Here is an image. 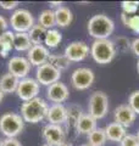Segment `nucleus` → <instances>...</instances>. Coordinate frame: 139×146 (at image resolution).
<instances>
[{"mask_svg": "<svg viewBox=\"0 0 139 146\" xmlns=\"http://www.w3.org/2000/svg\"><path fill=\"white\" fill-rule=\"evenodd\" d=\"M90 55L96 63H100V65L110 63L116 55L115 43L109 39L94 40L90 48Z\"/></svg>", "mask_w": 139, "mask_h": 146, "instance_id": "7ed1b4c3", "label": "nucleus"}, {"mask_svg": "<svg viewBox=\"0 0 139 146\" xmlns=\"http://www.w3.org/2000/svg\"><path fill=\"white\" fill-rule=\"evenodd\" d=\"M43 146H51V145H48V144H45V145H43Z\"/></svg>", "mask_w": 139, "mask_h": 146, "instance_id": "a18cd8bd", "label": "nucleus"}, {"mask_svg": "<svg viewBox=\"0 0 139 146\" xmlns=\"http://www.w3.org/2000/svg\"><path fill=\"white\" fill-rule=\"evenodd\" d=\"M54 13H55V22H56V26L65 28V27L71 25V22L73 20V15H72V11L70 10L68 7L60 6L54 11Z\"/></svg>", "mask_w": 139, "mask_h": 146, "instance_id": "aec40b11", "label": "nucleus"}, {"mask_svg": "<svg viewBox=\"0 0 139 146\" xmlns=\"http://www.w3.org/2000/svg\"><path fill=\"white\" fill-rule=\"evenodd\" d=\"M60 146H72L71 144H66V143H65V144H62V145H60Z\"/></svg>", "mask_w": 139, "mask_h": 146, "instance_id": "ea45409f", "label": "nucleus"}, {"mask_svg": "<svg viewBox=\"0 0 139 146\" xmlns=\"http://www.w3.org/2000/svg\"><path fill=\"white\" fill-rule=\"evenodd\" d=\"M95 129H96V119L93 118L89 113H88V115H83L76 124V130H77V133H80V134L89 135L92 131Z\"/></svg>", "mask_w": 139, "mask_h": 146, "instance_id": "a211bd4d", "label": "nucleus"}, {"mask_svg": "<svg viewBox=\"0 0 139 146\" xmlns=\"http://www.w3.org/2000/svg\"><path fill=\"white\" fill-rule=\"evenodd\" d=\"M46 119L49 121L50 124L62 125L67 121V108L62 104H54L53 106L49 107Z\"/></svg>", "mask_w": 139, "mask_h": 146, "instance_id": "dca6fc26", "label": "nucleus"}, {"mask_svg": "<svg viewBox=\"0 0 139 146\" xmlns=\"http://www.w3.org/2000/svg\"><path fill=\"white\" fill-rule=\"evenodd\" d=\"M27 52H28L27 54V60L29 61L31 66H37V67H39L48 62L49 56H50L48 48L44 46L43 44L33 45Z\"/></svg>", "mask_w": 139, "mask_h": 146, "instance_id": "ddd939ff", "label": "nucleus"}, {"mask_svg": "<svg viewBox=\"0 0 139 146\" xmlns=\"http://www.w3.org/2000/svg\"><path fill=\"white\" fill-rule=\"evenodd\" d=\"M50 6H53V7H60V6H62V3L61 1H51L50 3Z\"/></svg>", "mask_w": 139, "mask_h": 146, "instance_id": "4c0bfd02", "label": "nucleus"}, {"mask_svg": "<svg viewBox=\"0 0 139 146\" xmlns=\"http://www.w3.org/2000/svg\"><path fill=\"white\" fill-rule=\"evenodd\" d=\"M33 46L28 33H15L13 36V48L17 51H28Z\"/></svg>", "mask_w": 139, "mask_h": 146, "instance_id": "4be33fe9", "label": "nucleus"}, {"mask_svg": "<svg viewBox=\"0 0 139 146\" xmlns=\"http://www.w3.org/2000/svg\"><path fill=\"white\" fill-rule=\"evenodd\" d=\"M61 40H62V35L59 31L54 28L46 31V35L44 39V44L46 45V48H50V49L57 48L59 44L61 43Z\"/></svg>", "mask_w": 139, "mask_h": 146, "instance_id": "a878e982", "label": "nucleus"}, {"mask_svg": "<svg viewBox=\"0 0 139 146\" xmlns=\"http://www.w3.org/2000/svg\"><path fill=\"white\" fill-rule=\"evenodd\" d=\"M18 5V1H0V7L4 10H13Z\"/></svg>", "mask_w": 139, "mask_h": 146, "instance_id": "72a5a7b5", "label": "nucleus"}, {"mask_svg": "<svg viewBox=\"0 0 139 146\" xmlns=\"http://www.w3.org/2000/svg\"><path fill=\"white\" fill-rule=\"evenodd\" d=\"M3 146H22L16 138H6L3 140Z\"/></svg>", "mask_w": 139, "mask_h": 146, "instance_id": "f704fd0d", "label": "nucleus"}, {"mask_svg": "<svg viewBox=\"0 0 139 146\" xmlns=\"http://www.w3.org/2000/svg\"><path fill=\"white\" fill-rule=\"evenodd\" d=\"M38 21H39V25L41 27L48 31V29H53L54 26H56V22H55V13L53 10H43L40 12V15L38 17Z\"/></svg>", "mask_w": 139, "mask_h": 146, "instance_id": "b1692460", "label": "nucleus"}, {"mask_svg": "<svg viewBox=\"0 0 139 146\" xmlns=\"http://www.w3.org/2000/svg\"><path fill=\"white\" fill-rule=\"evenodd\" d=\"M7 27H9V23H7L6 18L0 15V34H3L4 32H6Z\"/></svg>", "mask_w": 139, "mask_h": 146, "instance_id": "c9c22d12", "label": "nucleus"}, {"mask_svg": "<svg viewBox=\"0 0 139 146\" xmlns=\"http://www.w3.org/2000/svg\"><path fill=\"white\" fill-rule=\"evenodd\" d=\"M116 43H117L118 49L121 50V51H126V50H128L129 48H131V43L128 42L127 38H123V36H120V38H117Z\"/></svg>", "mask_w": 139, "mask_h": 146, "instance_id": "473e14b6", "label": "nucleus"}, {"mask_svg": "<svg viewBox=\"0 0 139 146\" xmlns=\"http://www.w3.org/2000/svg\"><path fill=\"white\" fill-rule=\"evenodd\" d=\"M43 138L45 139L46 144L51 146H60L65 144V130L61 125L56 124H46L43 128Z\"/></svg>", "mask_w": 139, "mask_h": 146, "instance_id": "9b49d317", "label": "nucleus"}, {"mask_svg": "<svg viewBox=\"0 0 139 146\" xmlns=\"http://www.w3.org/2000/svg\"><path fill=\"white\" fill-rule=\"evenodd\" d=\"M9 73H11L12 76H15L18 79L27 78V74L29 73L31 70V63L26 57L22 56H13L9 60L7 63Z\"/></svg>", "mask_w": 139, "mask_h": 146, "instance_id": "9d476101", "label": "nucleus"}, {"mask_svg": "<svg viewBox=\"0 0 139 146\" xmlns=\"http://www.w3.org/2000/svg\"><path fill=\"white\" fill-rule=\"evenodd\" d=\"M20 79L16 78L15 76H12L11 73H5L4 76H1L0 78V90L4 94H11L16 93Z\"/></svg>", "mask_w": 139, "mask_h": 146, "instance_id": "6ab92c4d", "label": "nucleus"}, {"mask_svg": "<svg viewBox=\"0 0 139 146\" xmlns=\"http://www.w3.org/2000/svg\"><path fill=\"white\" fill-rule=\"evenodd\" d=\"M13 36L15 33L11 31H6L0 34V55L3 57H7L9 52L13 48Z\"/></svg>", "mask_w": 139, "mask_h": 146, "instance_id": "412c9836", "label": "nucleus"}, {"mask_svg": "<svg viewBox=\"0 0 139 146\" xmlns=\"http://www.w3.org/2000/svg\"><path fill=\"white\" fill-rule=\"evenodd\" d=\"M122 21L127 28L139 34V15L128 16L126 13H122Z\"/></svg>", "mask_w": 139, "mask_h": 146, "instance_id": "c85d7f7f", "label": "nucleus"}, {"mask_svg": "<svg viewBox=\"0 0 139 146\" xmlns=\"http://www.w3.org/2000/svg\"><path fill=\"white\" fill-rule=\"evenodd\" d=\"M114 29V21L106 15H94L88 22V33L95 40L108 39Z\"/></svg>", "mask_w": 139, "mask_h": 146, "instance_id": "f03ea898", "label": "nucleus"}, {"mask_svg": "<svg viewBox=\"0 0 139 146\" xmlns=\"http://www.w3.org/2000/svg\"><path fill=\"white\" fill-rule=\"evenodd\" d=\"M106 140L108 138L105 134V129L103 128H96L88 135V141H89L88 144L92 146H104L106 144Z\"/></svg>", "mask_w": 139, "mask_h": 146, "instance_id": "393cba45", "label": "nucleus"}, {"mask_svg": "<svg viewBox=\"0 0 139 146\" xmlns=\"http://www.w3.org/2000/svg\"><path fill=\"white\" fill-rule=\"evenodd\" d=\"M89 46L84 42H72L65 49V56L70 62H80L89 55Z\"/></svg>", "mask_w": 139, "mask_h": 146, "instance_id": "f8f14e48", "label": "nucleus"}, {"mask_svg": "<svg viewBox=\"0 0 139 146\" xmlns=\"http://www.w3.org/2000/svg\"><path fill=\"white\" fill-rule=\"evenodd\" d=\"M35 80L38 82L41 85H51L56 82H60L61 78V72L56 70L54 66H51L49 62L44 63V65L39 66L37 68V73H35Z\"/></svg>", "mask_w": 139, "mask_h": 146, "instance_id": "6e6552de", "label": "nucleus"}, {"mask_svg": "<svg viewBox=\"0 0 139 146\" xmlns=\"http://www.w3.org/2000/svg\"><path fill=\"white\" fill-rule=\"evenodd\" d=\"M70 91L68 88L61 82H56L51 85L48 86V91H46V96L54 104H62L68 99Z\"/></svg>", "mask_w": 139, "mask_h": 146, "instance_id": "2eb2a0df", "label": "nucleus"}, {"mask_svg": "<svg viewBox=\"0 0 139 146\" xmlns=\"http://www.w3.org/2000/svg\"><path fill=\"white\" fill-rule=\"evenodd\" d=\"M82 146H92V145H89V144H86V145H82Z\"/></svg>", "mask_w": 139, "mask_h": 146, "instance_id": "37998d69", "label": "nucleus"}, {"mask_svg": "<svg viewBox=\"0 0 139 146\" xmlns=\"http://www.w3.org/2000/svg\"><path fill=\"white\" fill-rule=\"evenodd\" d=\"M128 105L131 106V108L137 113V115H139V90L133 91V93L129 95Z\"/></svg>", "mask_w": 139, "mask_h": 146, "instance_id": "7c9ffc66", "label": "nucleus"}, {"mask_svg": "<svg viewBox=\"0 0 139 146\" xmlns=\"http://www.w3.org/2000/svg\"><path fill=\"white\" fill-rule=\"evenodd\" d=\"M121 7L126 15H136L139 10V1H122Z\"/></svg>", "mask_w": 139, "mask_h": 146, "instance_id": "c756f323", "label": "nucleus"}, {"mask_svg": "<svg viewBox=\"0 0 139 146\" xmlns=\"http://www.w3.org/2000/svg\"><path fill=\"white\" fill-rule=\"evenodd\" d=\"M49 106L45 100L41 98H34L22 104L21 106V117L25 122L38 123L43 121L48 116Z\"/></svg>", "mask_w": 139, "mask_h": 146, "instance_id": "f257e3e1", "label": "nucleus"}, {"mask_svg": "<svg viewBox=\"0 0 139 146\" xmlns=\"http://www.w3.org/2000/svg\"><path fill=\"white\" fill-rule=\"evenodd\" d=\"M137 138H138V141H139V131H138V134H137Z\"/></svg>", "mask_w": 139, "mask_h": 146, "instance_id": "c03bdc74", "label": "nucleus"}, {"mask_svg": "<svg viewBox=\"0 0 139 146\" xmlns=\"http://www.w3.org/2000/svg\"><path fill=\"white\" fill-rule=\"evenodd\" d=\"M10 25L15 33H28L34 26V17L26 9H17L10 17Z\"/></svg>", "mask_w": 139, "mask_h": 146, "instance_id": "39448f33", "label": "nucleus"}, {"mask_svg": "<svg viewBox=\"0 0 139 146\" xmlns=\"http://www.w3.org/2000/svg\"><path fill=\"white\" fill-rule=\"evenodd\" d=\"M66 108H67V121H66V123L68 125L76 128L77 122L80 121V118L83 116L82 108H81V106H78V105H71L70 107H66Z\"/></svg>", "mask_w": 139, "mask_h": 146, "instance_id": "cd10ccee", "label": "nucleus"}, {"mask_svg": "<svg viewBox=\"0 0 139 146\" xmlns=\"http://www.w3.org/2000/svg\"><path fill=\"white\" fill-rule=\"evenodd\" d=\"M89 115L96 121L104 118L109 111V98L103 91H95L89 98Z\"/></svg>", "mask_w": 139, "mask_h": 146, "instance_id": "423d86ee", "label": "nucleus"}, {"mask_svg": "<svg viewBox=\"0 0 139 146\" xmlns=\"http://www.w3.org/2000/svg\"><path fill=\"white\" fill-rule=\"evenodd\" d=\"M114 116H115L116 123L121 124L124 128H128L136 121L137 113L131 108L129 105H120L118 107H116Z\"/></svg>", "mask_w": 139, "mask_h": 146, "instance_id": "4468645a", "label": "nucleus"}, {"mask_svg": "<svg viewBox=\"0 0 139 146\" xmlns=\"http://www.w3.org/2000/svg\"><path fill=\"white\" fill-rule=\"evenodd\" d=\"M105 134L106 138L110 141H115V143H121V140L127 135L126 128L122 127L121 124L116 122H112L106 125L105 128Z\"/></svg>", "mask_w": 139, "mask_h": 146, "instance_id": "f3484780", "label": "nucleus"}, {"mask_svg": "<svg viewBox=\"0 0 139 146\" xmlns=\"http://www.w3.org/2000/svg\"><path fill=\"white\" fill-rule=\"evenodd\" d=\"M48 62L51 66H54L56 70H59L60 72H62L65 70H67L70 66V61L68 58L65 56V55H59V54H53L49 56Z\"/></svg>", "mask_w": 139, "mask_h": 146, "instance_id": "bb28decb", "label": "nucleus"}, {"mask_svg": "<svg viewBox=\"0 0 139 146\" xmlns=\"http://www.w3.org/2000/svg\"><path fill=\"white\" fill-rule=\"evenodd\" d=\"M28 35H29V39L33 45H41L44 43V39L46 35V29L44 27H41L39 23L34 25L31 28V31L28 32Z\"/></svg>", "mask_w": 139, "mask_h": 146, "instance_id": "5701e85b", "label": "nucleus"}, {"mask_svg": "<svg viewBox=\"0 0 139 146\" xmlns=\"http://www.w3.org/2000/svg\"><path fill=\"white\" fill-rule=\"evenodd\" d=\"M39 93V83L33 78H23L20 80L16 90L17 96L22 101H29V100L38 98Z\"/></svg>", "mask_w": 139, "mask_h": 146, "instance_id": "1a4fd4ad", "label": "nucleus"}, {"mask_svg": "<svg viewBox=\"0 0 139 146\" xmlns=\"http://www.w3.org/2000/svg\"><path fill=\"white\" fill-rule=\"evenodd\" d=\"M0 146H3V140L0 139Z\"/></svg>", "mask_w": 139, "mask_h": 146, "instance_id": "79ce46f5", "label": "nucleus"}, {"mask_svg": "<svg viewBox=\"0 0 139 146\" xmlns=\"http://www.w3.org/2000/svg\"><path fill=\"white\" fill-rule=\"evenodd\" d=\"M94 79H95V76L93 71L86 67L77 68L71 74V83L73 85V88L77 90L89 89L93 85V83H94Z\"/></svg>", "mask_w": 139, "mask_h": 146, "instance_id": "0eeeda50", "label": "nucleus"}, {"mask_svg": "<svg viewBox=\"0 0 139 146\" xmlns=\"http://www.w3.org/2000/svg\"><path fill=\"white\" fill-rule=\"evenodd\" d=\"M137 70H138V73H139V60H138V63H137Z\"/></svg>", "mask_w": 139, "mask_h": 146, "instance_id": "a19ab883", "label": "nucleus"}, {"mask_svg": "<svg viewBox=\"0 0 139 146\" xmlns=\"http://www.w3.org/2000/svg\"><path fill=\"white\" fill-rule=\"evenodd\" d=\"M3 99H4V93H3L1 90H0V102L3 101Z\"/></svg>", "mask_w": 139, "mask_h": 146, "instance_id": "58836bf2", "label": "nucleus"}, {"mask_svg": "<svg viewBox=\"0 0 139 146\" xmlns=\"http://www.w3.org/2000/svg\"><path fill=\"white\" fill-rule=\"evenodd\" d=\"M120 145H121V146H139V141H138L137 135L127 134V135L121 140Z\"/></svg>", "mask_w": 139, "mask_h": 146, "instance_id": "2f4dec72", "label": "nucleus"}, {"mask_svg": "<svg viewBox=\"0 0 139 146\" xmlns=\"http://www.w3.org/2000/svg\"><path fill=\"white\" fill-rule=\"evenodd\" d=\"M131 50L133 51L134 55L139 56V38H136V39H134L133 42L131 43Z\"/></svg>", "mask_w": 139, "mask_h": 146, "instance_id": "e433bc0d", "label": "nucleus"}, {"mask_svg": "<svg viewBox=\"0 0 139 146\" xmlns=\"http://www.w3.org/2000/svg\"><path fill=\"white\" fill-rule=\"evenodd\" d=\"M25 127V121L21 115L7 112L0 117V131L6 138H16L20 135Z\"/></svg>", "mask_w": 139, "mask_h": 146, "instance_id": "20e7f679", "label": "nucleus"}]
</instances>
